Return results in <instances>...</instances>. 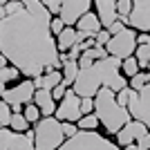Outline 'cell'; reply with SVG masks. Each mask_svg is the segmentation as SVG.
Segmentation results:
<instances>
[{
  "mask_svg": "<svg viewBox=\"0 0 150 150\" xmlns=\"http://www.w3.org/2000/svg\"><path fill=\"white\" fill-rule=\"evenodd\" d=\"M11 117H13L11 105H9L7 101H2V103H0V125H2V128H9V125H11Z\"/></svg>",
  "mask_w": 150,
  "mask_h": 150,
  "instance_id": "27",
  "label": "cell"
},
{
  "mask_svg": "<svg viewBox=\"0 0 150 150\" xmlns=\"http://www.w3.org/2000/svg\"><path fill=\"white\" fill-rule=\"evenodd\" d=\"M123 61L117 56H108L105 61H96L92 67L81 69L79 79L74 81V92L83 99H94L101 88H110L121 92L130 85V79L121 72Z\"/></svg>",
  "mask_w": 150,
  "mask_h": 150,
  "instance_id": "2",
  "label": "cell"
},
{
  "mask_svg": "<svg viewBox=\"0 0 150 150\" xmlns=\"http://www.w3.org/2000/svg\"><path fill=\"white\" fill-rule=\"evenodd\" d=\"M23 114H25V117H27V121H29V123H34V125H36L38 121L43 119V112H40V108H38L36 103H29V105H25Z\"/></svg>",
  "mask_w": 150,
  "mask_h": 150,
  "instance_id": "25",
  "label": "cell"
},
{
  "mask_svg": "<svg viewBox=\"0 0 150 150\" xmlns=\"http://www.w3.org/2000/svg\"><path fill=\"white\" fill-rule=\"evenodd\" d=\"M81 110H83V117H85V114H92L94 110H96L94 99H83V101H81Z\"/></svg>",
  "mask_w": 150,
  "mask_h": 150,
  "instance_id": "33",
  "label": "cell"
},
{
  "mask_svg": "<svg viewBox=\"0 0 150 150\" xmlns=\"http://www.w3.org/2000/svg\"><path fill=\"white\" fill-rule=\"evenodd\" d=\"M52 20L54 16L43 0H23L16 13L0 18V54L27 79L63 69Z\"/></svg>",
  "mask_w": 150,
  "mask_h": 150,
  "instance_id": "1",
  "label": "cell"
},
{
  "mask_svg": "<svg viewBox=\"0 0 150 150\" xmlns=\"http://www.w3.org/2000/svg\"><path fill=\"white\" fill-rule=\"evenodd\" d=\"M13 132H29V121L23 112H13L11 117V125H9Z\"/></svg>",
  "mask_w": 150,
  "mask_h": 150,
  "instance_id": "21",
  "label": "cell"
},
{
  "mask_svg": "<svg viewBox=\"0 0 150 150\" xmlns=\"http://www.w3.org/2000/svg\"><path fill=\"white\" fill-rule=\"evenodd\" d=\"M0 150H38L34 141V130L13 132L11 128L0 130Z\"/></svg>",
  "mask_w": 150,
  "mask_h": 150,
  "instance_id": "8",
  "label": "cell"
},
{
  "mask_svg": "<svg viewBox=\"0 0 150 150\" xmlns=\"http://www.w3.org/2000/svg\"><path fill=\"white\" fill-rule=\"evenodd\" d=\"M65 27H67V25H65V20H63L61 16H54V20H52V34H54V36H58Z\"/></svg>",
  "mask_w": 150,
  "mask_h": 150,
  "instance_id": "32",
  "label": "cell"
},
{
  "mask_svg": "<svg viewBox=\"0 0 150 150\" xmlns=\"http://www.w3.org/2000/svg\"><path fill=\"white\" fill-rule=\"evenodd\" d=\"M56 40H58V50H61V52H69V50L76 45V27L67 25V27H65V29L56 36Z\"/></svg>",
  "mask_w": 150,
  "mask_h": 150,
  "instance_id": "18",
  "label": "cell"
},
{
  "mask_svg": "<svg viewBox=\"0 0 150 150\" xmlns=\"http://www.w3.org/2000/svg\"><path fill=\"white\" fill-rule=\"evenodd\" d=\"M117 7H119V20H123L125 25H128V20H130V13H132V0H119L117 2Z\"/></svg>",
  "mask_w": 150,
  "mask_h": 150,
  "instance_id": "28",
  "label": "cell"
},
{
  "mask_svg": "<svg viewBox=\"0 0 150 150\" xmlns=\"http://www.w3.org/2000/svg\"><path fill=\"white\" fill-rule=\"evenodd\" d=\"M81 54H83V50H81V45H74L72 50L67 52V56H69V61H79L81 58Z\"/></svg>",
  "mask_w": 150,
  "mask_h": 150,
  "instance_id": "36",
  "label": "cell"
},
{
  "mask_svg": "<svg viewBox=\"0 0 150 150\" xmlns=\"http://www.w3.org/2000/svg\"><path fill=\"white\" fill-rule=\"evenodd\" d=\"M92 5H94V0H63L61 18L65 20V25L74 27L88 11H92V9H90Z\"/></svg>",
  "mask_w": 150,
  "mask_h": 150,
  "instance_id": "11",
  "label": "cell"
},
{
  "mask_svg": "<svg viewBox=\"0 0 150 150\" xmlns=\"http://www.w3.org/2000/svg\"><path fill=\"white\" fill-rule=\"evenodd\" d=\"M121 72H123L128 79H132V76H137L139 72H141V65H139V61L134 56H130V58H125L123 61V65H121Z\"/></svg>",
  "mask_w": 150,
  "mask_h": 150,
  "instance_id": "22",
  "label": "cell"
},
{
  "mask_svg": "<svg viewBox=\"0 0 150 150\" xmlns=\"http://www.w3.org/2000/svg\"><path fill=\"white\" fill-rule=\"evenodd\" d=\"M134 58L139 61L141 69L148 72V67H150V45H139L137 52H134Z\"/></svg>",
  "mask_w": 150,
  "mask_h": 150,
  "instance_id": "23",
  "label": "cell"
},
{
  "mask_svg": "<svg viewBox=\"0 0 150 150\" xmlns=\"http://www.w3.org/2000/svg\"><path fill=\"white\" fill-rule=\"evenodd\" d=\"M79 72H81L79 61H65L63 63V83L67 88H74V81L79 79Z\"/></svg>",
  "mask_w": 150,
  "mask_h": 150,
  "instance_id": "19",
  "label": "cell"
},
{
  "mask_svg": "<svg viewBox=\"0 0 150 150\" xmlns=\"http://www.w3.org/2000/svg\"><path fill=\"white\" fill-rule=\"evenodd\" d=\"M123 29H125V23H123V20H117L114 25H110V27H108V31H110L112 36H117V34H121V31H123Z\"/></svg>",
  "mask_w": 150,
  "mask_h": 150,
  "instance_id": "35",
  "label": "cell"
},
{
  "mask_svg": "<svg viewBox=\"0 0 150 150\" xmlns=\"http://www.w3.org/2000/svg\"><path fill=\"white\" fill-rule=\"evenodd\" d=\"M81 101L83 96L74 92V88H69L67 94H65V99L58 103V110H56V117L58 121H72V123H79L83 119V110H81Z\"/></svg>",
  "mask_w": 150,
  "mask_h": 150,
  "instance_id": "9",
  "label": "cell"
},
{
  "mask_svg": "<svg viewBox=\"0 0 150 150\" xmlns=\"http://www.w3.org/2000/svg\"><path fill=\"white\" fill-rule=\"evenodd\" d=\"M132 94H134V90L128 85L125 90H121V92H117V101H119L123 108H128V103H130V99H132Z\"/></svg>",
  "mask_w": 150,
  "mask_h": 150,
  "instance_id": "29",
  "label": "cell"
},
{
  "mask_svg": "<svg viewBox=\"0 0 150 150\" xmlns=\"http://www.w3.org/2000/svg\"><path fill=\"white\" fill-rule=\"evenodd\" d=\"M128 110H130L132 119L141 121V123H146L150 128V83L144 90L132 94L130 103H128Z\"/></svg>",
  "mask_w": 150,
  "mask_h": 150,
  "instance_id": "10",
  "label": "cell"
},
{
  "mask_svg": "<svg viewBox=\"0 0 150 150\" xmlns=\"http://www.w3.org/2000/svg\"><path fill=\"white\" fill-rule=\"evenodd\" d=\"M137 146H139V150H150V132L146 134V137H141L137 141Z\"/></svg>",
  "mask_w": 150,
  "mask_h": 150,
  "instance_id": "37",
  "label": "cell"
},
{
  "mask_svg": "<svg viewBox=\"0 0 150 150\" xmlns=\"http://www.w3.org/2000/svg\"><path fill=\"white\" fill-rule=\"evenodd\" d=\"M148 83H150V74H148V72H139L137 76H132V79H130V88L134 90V92H139V90H144Z\"/></svg>",
  "mask_w": 150,
  "mask_h": 150,
  "instance_id": "26",
  "label": "cell"
},
{
  "mask_svg": "<svg viewBox=\"0 0 150 150\" xmlns=\"http://www.w3.org/2000/svg\"><path fill=\"white\" fill-rule=\"evenodd\" d=\"M94 103H96V117L101 119V125L105 128L110 134H117V132L123 128L125 123L132 121V114L128 108H123L117 101V92L110 88H101L99 94L94 96Z\"/></svg>",
  "mask_w": 150,
  "mask_h": 150,
  "instance_id": "3",
  "label": "cell"
},
{
  "mask_svg": "<svg viewBox=\"0 0 150 150\" xmlns=\"http://www.w3.org/2000/svg\"><path fill=\"white\" fill-rule=\"evenodd\" d=\"M43 2H47V0H43Z\"/></svg>",
  "mask_w": 150,
  "mask_h": 150,
  "instance_id": "41",
  "label": "cell"
},
{
  "mask_svg": "<svg viewBox=\"0 0 150 150\" xmlns=\"http://www.w3.org/2000/svg\"><path fill=\"white\" fill-rule=\"evenodd\" d=\"M101 125V119L96 117V112H92V114H85L81 121H79V128L81 130H96Z\"/></svg>",
  "mask_w": 150,
  "mask_h": 150,
  "instance_id": "24",
  "label": "cell"
},
{
  "mask_svg": "<svg viewBox=\"0 0 150 150\" xmlns=\"http://www.w3.org/2000/svg\"><path fill=\"white\" fill-rule=\"evenodd\" d=\"M148 125L146 123H141V121H137V119H132L130 123H125L123 128H121L119 132H117V144L119 146H130V144H137L141 137H146L148 134Z\"/></svg>",
  "mask_w": 150,
  "mask_h": 150,
  "instance_id": "13",
  "label": "cell"
},
{
  "mask_svg": "<svg viewBox=\"0 0 150 150\" xmlns=\"http://www.w3.org/2000/svg\"><path fill=\"white\" fill-rule=\"evenodd\" d=\"M74 27H76L79 31H85V34H88V36H92V38H96V34H99L101 29H105V27L101 25V18L96 16V11H88Z\"/></svg>",
  "mask_w": 150,
  "mask_h": 150,
  "instance_id": "16",
  "label": "cell"
},
{
  "mask_svg": "<svg viewBox=\"0 0 150 150\" xmlns=\"http://www.w3.org/2000/svg\"><path fill=\"white\" fill-rule=\"evenodd\" d=\"M34 141L38 150H58L67 141L63 132V121H58L56 117H43L34 125Z\"/></svg>",
  "mask_w": 150,
  "mask_h": 150,
  "instance_id": "4",
  "label": "cell"
},
{
  "mask_svg": "<svg viewBox=\"0 0 150 150\" xmlns=\"http://www.w3.org/2000/svg\"><path fill=\"white\" fill-rule=\"evenodd\" d=\"M34 103H36V105L40 108L43 117H54V114H56V110H58V105H56V99H54L52 90H36Z\"/></svg>",
  "mask_w": 150,
  "mask_h": 150,
  "instance_id": "15",
  "label": "cell"
},
{
  "mask_svg": "<svg viewBox=\"0 0 150 150\" xmlns=\"http://www.w3.org/2000/svg\"><path fill=\"white\" fill-rule=\"evenodd\" d=\"M11 0H0V7H5V5H9Z\"/></svg>",
  "mask_w": 150,
  "mask_h": 150,
  "instance_id": "40",
  "label": "cell"
},
{
  "mask_svg": "<svg viewBox=\"0 0 150 150\" xmlns=\"http://www.w3.org/2000/svg\"><path fill=\"white\" fill-rule=\"evenodd\" d=\"M20 76H23V72H20L18 67H13V65L0 67V83H2V85H7V83H11V81H18Z\"/></svg>",
  "mask_w": 150,
  "mask_h": 150,
  "instance_id": "20",
  "label": "cell"
},
{
  "mask_svg": "<svg viewBox=\"0 0 150 150\" xmlns=\"http://www.w3.org/2000/svg\"><path fill=\"white\" fill-rule=\"evenodd\" d=\"M137 36H139V31H137V29L125 27L121 34H117V36L110 38V43L105 45V47H108V54H110V56L121 58V61H125V58L134 56V52H137V47H139Z\"/></svg>",
  "mask_w": 150,
  "mask_h": 150,
  "instance_id": "7",
  "label": "cell"
},
{
  "mask_svg": "<svg viewBox=\"0 0 150 150\" xmlns=\"http://www.w3.org/2000/svg\"><path fill=\"white\" fill-rule=\"evenodd\" d=\"M125 150H139L137 144H130V146H125Z\"/></svg>",
  "mask_w": 150,
  "mask_h": 150,
  "instance_id": "39",
  "label": "cell"
},
{
  "mask_svg": "<svg viewBox=\"0 0 150 150\" xmlns=\"http://www.w3.org/2000/svg\"><path fill=\"white\" fill-rule=\"evenodd\" d=\"M67 85H65V83H61V85H56V88H54V90H52V94H54V99H56V101H63V99H65V94H67Z\"/></svg>",
  "mask_w": 150,
  "mask_h": 150,
  "instance_id": "34",
  "label": "cell"
},
{
  "mask_svg": "<svg viewBox=\"0 0 150 150\" xmlns=\"http://www.w3.org/2000/svg\"><path fill=\"white\" fill-rule=\"evenodd\" d=\"M117 2L119 0H94V11L101 18V25L105 29L119 20V7H117Z\"/></svg>",
  "mask_w": 150,
  "mask_h": 150,
  "instance_id": "14",
  "label": "cell"
},
{
  "mask_svg": "<svg viewBox=\"0 0 150 150\" xmlns=\"http://www.w3.org/2000/svg\"><path fill=\"white\" fill-rule=\"evenodd\" d=\"M36 83V90H54L56 85L63 83V69H56V72H45L43 76L34 79Z\"/></svg>",
  "mask_w": 150,
  "mask_h": 150,
  "instance_id": "17",
  "label": "cell"
},
{
  "mask_svg": "<svg viewBox=\"0 0 150 150\" xmlns=\"http://www.w3.org/2000/svg\"><path fill=\"white\" fill-rule=\"evenodd\" d=\"M137 43H139V45H150V34L141 31V34L137 36Z\"/></svg>",
  "mask_w": 150,
  "mask_h": 150,
  "instance_id": "38",
  "label": "cell"
},
{
  "mask_svg": "<svg viewBox=\"0 0 150 150\" xmlns=\"http://www.w3.org/2000/svg\"><path fill=\"white\" fill-rule=\"evenodd\" d=\"M110 38H112L110 31H108V29H101L99 34H96V38H94V40H96V47H105V45L110 43Z\"/></svg>",
  "mask_w": 150,
  "mask_h": 150,
  "instance_id": "31",
  "label": "cell"
},
{
  "mask_svg": "<svg viewBox=\"0 0 150 150\" xmlns=\"http://www.w3.org/2000/svg\"><path fill=\"white\" fill-rule=\"evenodd\" d=\"M58 150H119V146L94 130H81L76 137L67 139Z\"/></svg>",
  "mask_w": 150,
  "mask_h": 150,
  "instance_id": "5",
  "label": "cell"
},
{
  "mask_svg": "<svg viewBox=\"0 0 150 150\" xmlns=\"http://www.w3.org/2000/svg\"><path fill=\"white\" fill-rule=\"evenodd\" d=\"M63 132H65V137L72 139L76 137L79 132H81V128H79V123H72V121H63Z\"/></svg>",
  "mask_w": 150,
  "mask_h": 150,
  "instance_id": "30",
  "label": "cell"
},
{
  "mask_svg": "<svg viewBox=\"0 0 150 150\" xmlns=\"http://www.w3.org/2000/svg\"><path fill=\"white\" fill-rule=\"evenodd\" d=\"M34 96H36V83H34V79L20 81L16 88H2V101H7L11 105L13 112H20V108L34 103Z\"/></svg>",
  "mask_w": 150,
  "mask_h": 150,
  "instance_id": "6",
  "label": "cell"
},
{
  "mask_svg": "<svg viewBox=\"0 0 150 150\" xmlns=\"http://www.w3.org/2000/svg\"><path fill=\"white\" fill-rule=\"evenodd\" d=\"M132 13L128 20V27L137 29L139 34H150V0H132Z\"/></svg>",
  "mask_w": 150,
  "mask_h": 150,
  "instance_id": "12",
  "label": "cell"
}]
</instances>
